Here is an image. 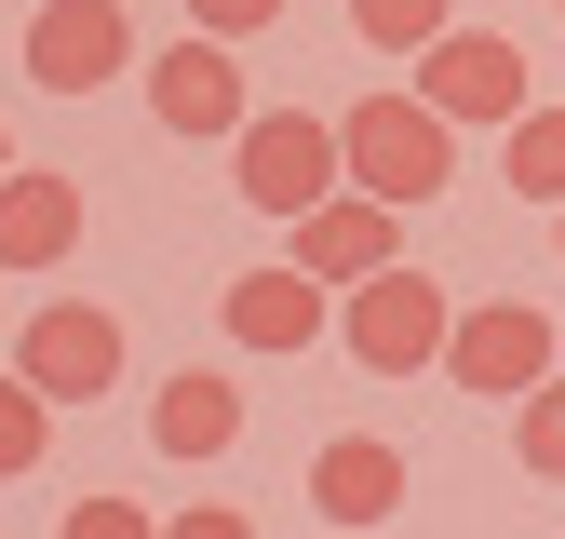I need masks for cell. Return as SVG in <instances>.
<instances>
[{"label": "cell", "mask_w": 565, "mask_h": 539, "mask_svg": "<svg viewBox=\"0 0 565 539\" xmlns=\"http://www.w3.org/2000/svg\"><path fill=\"white\" fill-rule=\"evenodd\" d=\"M337 176L364 202H391V216H417L458 176V121H431L417 95H364V108H337Z\"/></svg>", "instance_id": "1"}, {"label": "cell", "mask_w": 565, "mask_h": 539, "mask_svg": "<svg viewBox=\"0 0 565 539\" xmlns=\"http://www.w3.org/2000/svg\"><path fill=\"white\" fill-rule=\"evenodd\" d=\"M230 176H243L256 216H282V230H297L310 202H337V189H350V176H337V121H323V108H243Z\"/></svg>", "instance_id": "2"}, {"label": "cell", "mask_w": 565, "mask_h": 539, "mask_svg": "<svg viewBox=\"0 0 565 539\" xmlns=\"http://www.w3.org/2000/svg\"><path fill=\"white\" fill-rule=\"evenodd\" d=\"M445 284L431 270H377V284H350L337 337H350V364H377V378H417V364H445Z\"/></svg>", "instance_id": "3"}, {"label": "cell", "mask_w": 565, "mask_h": 539, "mask_svg": "<svg viewBox=\"0 0 565 539\" xmlns=\"http://www.w3.org/2000/svg\"><path fill=\"white\" fill-rule=\"evenodd\" d=\"M14 378H28L41 404H95V391L121 378V324H108L95 297H54V310H28V324H14Z\"/></svg>", "instance_id": "4"}, {"label": "cell", "mask_w": 565, "mask_h": 539, "mask_svg": "<svg viewBox=\"0 0 565 539\" xmlns=\"http://www.w3.org/2000/svg\"><path fill=\"white\" fill-rule=\"evenodd\" d=\"M445 378L484 391V404H525V391L552 378V310H525V297L458 310V324H445Z\"/></svg>", "instance_id": "5"}, {"label": "cell", "mask_w": 565, "mask_h": 539, "mask_svg": "<svg viewBox=\"0 0 565 539\" xmlns=\"http://www.w3.org/2000/svg\"><path fill=\"white\" fill-rule=\"evenodd\" d=\"M417 108L431 121H512L525 108V41H499V28H445L431 54H417Z\"/></svg>", "instance_id": "6"}, {"label": "cell", "mask_w": 565, "mask_h": 539, "mask_svg": "<svg viewBox=\"0 0 565 539\" xmlns=\"http://www.w3.org/2000/svg\"><path fill=\"white\" fill-rule=\"evenodd\" d=\"M121 67H135V14L121 0H41L28 14V82L41 95H95Z\"/></svg>", "instance_id": "7"}, {"label": "cell", "mask_w": 565, "mask_h": 539, "mask_svg": "<svg viewBox=\"0 0 565 539\" xmlns=\"http://www.w3.org/2000/svg\"><path fill=\"white\" fill-rule=\"evenodd\" d=\"M243 108H256V95H243V54H230V41L189 28L175 54H149V121H162V135H243Z\"/></svg>", "instance_id": "8"}, {"label": "cell", "mask_w": 565, "mask_h": 539, "mask_svg": "<svg viewBox=\"0 0 565 539\" xmlns=\"http://www.w3.org/2000/svg\"><path fill=\"white\" fill-rule=\"evenodd\" d=\"M282 270H310V284H377V270H404V216L364 202V189H337V202L297 216V256Z\"/></svg>", "instance_id": "9"}, {"label": "cell", "mask_w": 565, "mask_h": 539, "mask_svg": "<svg viewBox=\"0 0 565 539\" xmlns=\"http://www.w3.org/2000/svg\"><path fill=\"white\" fill-rule=\"evenodd\" d=\"M67 243H82V176L14 162L0 176V270H67Z\"/></svg>", "instance_id": "10"}, {"label": "cell", "mask_w": 565, "mask_h": 539, "mask_svg": "<svg viewBox=\"0 0 565 539\" xmlns=\"http://www.w3.org/2000/svg\"><path fill=\"white\" fill-rule=\"evenodd\" d=\"M404 486H417V472H404V445H377V432H337V445L310 458V512H323V526H391Z\"/></svg>", "instance_id": "11"}, {"label": "cell", "mask_w": 565, "mask_h": 539, "mask_svg": "<svg viewBox=\"0 0 565 539\" xmlns=\"http://www.w3.org/2000/svg\"><path fill=\"white\" fill-rule=\"evenodd\" d=\"M216 324H230V351H310L337 310H323L310 270H243V284L216 297Z\"/></svg>", "instance_id": "12"}, {"label": "cell", "mask_w": 565, "mask_h": 539, "mask_svg": "<svg viewBox=\"0 0 565 539\" xmlns=\"http://www.w3.org/2000/svg\"><path fill=\"white\" fill-rule=\"evenodd\" d=\"M149 445L162 458H230L243 445V378H162V404H149Z\"/></svg>", "instance_id": "13"}, {"label": "cell", "mask_w": 565, "mask_h": 539, "mask_svg": "<svg viewBox=\"0 0 565 539\" xmlns=\"http://www.w3.org/2000/svg\"><path fill=\"white\" fill-rule=\"evenodd\" d=\"M499 176H512V202H565V108H512Z\"/></svg>", "instance_id": "14"}, {"label": "cell", "mask_w": 565, "mask_h": 539, "mask_svg": "<svg viewBox=\"0 0 565 539\" xmlns=\"http://www.w3.org/2000/svg\"><path fill=\"white\" fill-rule=\"evenodd\" d=\"M350 28H364V54H431L458 28V0H350Z\"/></svg>", "instance_id": "15"}, {"label": "cell", "mask_w": 565, "mask_h": 539, "mask_svg": "<svg viewBox=\"0 0 565 539\" xmlns=\"http://www.w3.org/2000/svg\"><path fill=\"white\" fill-rule=\"evenodd\" d=\"M512 458L539 472V486H565V378H539V391L512 404Z\"/></svg>", "instance_id": "16"}, {"label": "cell", "mask_w": 565, "mask_h": 539, "mask_svg": "<svg viewBox=\"0 0 565 539\" xmlns=\"http://www.w3.org/2000/svg\"><path fill=\"white\" fill-rule=\"evenodd\" d=\"M41 445H54V404L28 378H0V472H41Z\"/></svg>", "instance_id": "17"}, {"label": "cell", "mask_w": 565, "mask_h": 539, "mask_svg": "<svg viewBox=\"0 0 565 539\" xmlns=\"http://www.w3.org/2000/svg\"><path fill=\"white\" fill-rule=\"evenodd\" d=\"M189 28L202 41H256V28H282V0H189Z\"/></svg>", "instance_id": "18"}, {"label": "cell", "mask_w": 565, "mask_h": 539, "mask_svg": "<svg viewBox=\"0 0 565 539\" xmlns=\"http://www.w3.org/2000/svg\"><path fill=\"white\" fill-rule=\"evenodd\" d=\"M67 539H162V526L135 512V499H82V512H67Z\"/></svg>", "instance_id": "19"}, {"label": "cell", "mask_w": 565, "mask_h": 539, "mask_svg": "<svg viewBox=\"0 0 565 539\" xmlns=\"http://www.w3.org/2000/svg\"><path fill=\"white\" fill-rule=\"evenodd\" d=\"M162 539H256V512H230V499H189Z\"/></svg>", "instance_id": "20"}, {"label": "cell", "mask_w": 565, "mask_h": 539, "mask_svg": "<svg viewBox=\"0 0 565 539\" xmlns=\"http://www.w3.org/2000/svg\"><path fill=\"white\" fill-rule=\"evenodd\" d=\"M0 176H14V135H0Z\"/></svg>", "instance_id": "21"}, {"label": "cell", "mask_w": 565, "mask_h": 539, "mask_svg": "<svg viewBox=\"0 0 565 539\" xmlns=\"http://www.w3.org/2000/svg\"><path fill=\"white\" fill-rule=\"evenodd\" d=\"M552 230H565V202H552Z\"/></svg>", "instance_id": "22"}, {"label": "cell", "mask_w": 565, "mask_h": 539, "mask_svg": "<svg viewBox=\"0 0 565 539\" xmlns=\"http://www.w3.org/2000/svg\"><path fill=\"white\" fill-rule=\"evenodd\" d=\"M552 14H565V0H552Z\"/></svg>", "instance_id": "23"}]
</instances>
